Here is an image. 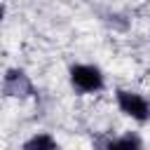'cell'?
Masks as SVG:
<instances>
[{"label": "cell", "mask_w": 150, "mask_h": 150, "mask_svg": "<svg viewBox=\"0 0 150 150\" xmlns=\"http://www.w3.org/2000/svg\"><path fill=\"white\" fill-rule=\"evenodd\" d=\"M2 94L9 98H30L35 96V84L23 68H7L2 75Z\"/></svg>", "instance_id": "3"}, {"label": "cell", "mask_w": 150, "mask_h": 150, "mask_svg": "<svg viewBox=\"0 0 150 150\" xmlns=\"http://www.w3.org/2000/svg\"><path fill=\"white\" fill-rule=\"evenodd\" d=\"M101 150H143V141H141L138 134L127 131V134H122V136L108 141Z\"/></svg>", "instance_id": "5"}, {"label": "cell", "mask_w": 150, "mask_h": 150, "mask_svg": "<svg viewBox=\"0 0 150 150\" xmlns=\"http://www.w3.org/2000/svg\"><path fill=\"white\" fill-rule=\"evenodd\" d=\"M68 82L77 94H98L105 87V75L96 63H73L68 68Z\"/></svg>", "instance_id": "1"}, {"label": "cell", "mask_w": 150, "mask_h": 150, "mask_svg": "<svg viewBox=\"0 0 150 150\" xmlns=\"http://www.w3.org/2000/svg\"><path fill=\"white\" fill-rule=\"evenodd\" d=\"M21 150H61V143L47 134V131H38L33 136H28L23 143H21Z\"/></svg>", "instance_id": "4"}, {"label": "cell", "mask_w": 150, "mask_h": 150, "mask_svg": "<svg viewBox=\"0 0 150 150\" xmlns=\"http://www.w3.org/2000/svg\"><path fill=\"white\" fill-rule=\"evenodd\" d=\"M2 21H5V5L0 2V23H2Z\"/></svg>", "instance_id": "6"}, {"label": "cell", "mask_w": 150, "mask_h": 150, "mask_svg": "<svg viewBox=\"0 0 150 150\" xmlns=\"http://www.w3.org/2000/svg\"><path fill=\"white\" fill-rule=\"evenodd\" d=\"M115 103H117L120 112L131 117L134 122H138V124L150 122V101L143 94L131 91V89H117L115 91Z\"/></svg>", "instance_id": "2"}]
</instances>
